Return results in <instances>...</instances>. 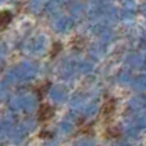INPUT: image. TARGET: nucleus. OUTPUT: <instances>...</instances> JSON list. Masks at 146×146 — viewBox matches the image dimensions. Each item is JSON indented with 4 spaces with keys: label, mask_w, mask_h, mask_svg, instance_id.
I'll use <instances>...</instances> for the list:
<instances>
[{
    "label": "nucleus",
    "mask_w": 146,
    "mask_h": 146,
    "mask_svg": "<svg viewBox=\"0 0 146 146\" xmlns=\"http://www.w3.org/2000/svg\"><path fill=\"white\" fill-rule=\"evenodd\" d=\"M54 117V109L49 104H41L37 111V118L40 122H46Z\"/></svg>",
    "instance_id": "1"
},
{
    "label": "nucleus",
    "mask_w": 146,
    "mask_h": 146,
    "mask_svg": "<svg viewBox=\"0 0 146 146\" xmlns=\"http://www.w3.org/2000/svg\"><path fill=\"white\" fill-rule=\"evenodd\" d=\"M13 19V14L10 12H8V10H3L1 14H0V28H1V31H4L5 28L9 26V23L12 22Z\"/></svg>",
    "instance_id": "2"
},
{
    "label": "nucleus",
    "mask_w": 146,
    "mask_h": 146,
    "mask_svg": "<svg viewBox=\"0 0 146 146\" xmlns=\"http://www.w3.org/2000/svg\"><path fill=\"white\" fill-rule=\"evenodd\" d=\"M115 100L114 99H109V100H106L105 103H104V105H103V115H105V117H109V115H111V114L114 113V110H115Z\"/></svg>",
    "instance_id": "3"
},
{
    "label": "nucleus",
    "mask_w": 146,
    "mask_h": 146,
    "mask_svg": "<svg viewBox=\"0 0 146 146\" xmlns=\"http://www.w3.org/2000/svg\"><path fill=\"white\" fill-rule=\"evenodd\" d=\"M63 46H62L60 42H54L53 44V48H51V51H50V58L51 59H55L58 56V54L62 51Z\"/></svg>",
    "instance_id": "4"
},
{
    "label": "nucleus",
    "mask_w": 146,
    "mask_h": 146,
    "mask_svg": "<svg viewBox=\"0 0 146 146\" xmlns=\"http://www.w3.org/2000/svg\"><path fill=\"white\" fill-rule=\"evenodd\" d=\"M105 136L108 137V139H117V137L121 136V132H119L118 128H108Z\"/></svg>",
    "instance_id": "5"
},
{
    "label": "nucleus",
    "mask_w": 146,
    "mask_h": 146,
    "mask_svg": "<svg viewBox=\"0 0 146 146\" xmlns=\"http://www.w3.org/2000/svg\"><path fill=\"white\" fill-rule=\"evenodd\" d=\"M49 86H50V83H49V82H45V85L40 86V90H36V91L38 92V96H40V98H42V96L45 95V92L48 91V87H49Z\"/></svg>",
    "instance_id": "6"
},
{
    "label": "nucleus",
    "mask_w": 146,
    "mask_h": 146,
    "mask_svg": "<svg viewBox=\"0 0 146 146\" xmlns=\"http://www.w3.org/2000/svg\"><path fill=\"white\" fill-rule=\"evenodd\" d=\"M38 136H40L41 139H49V137H51L53 135H51L50 132H45V131H44V132H41V133L38 135Z\"/></svg>",
    "instance_id": "7"
}]
</instances>
